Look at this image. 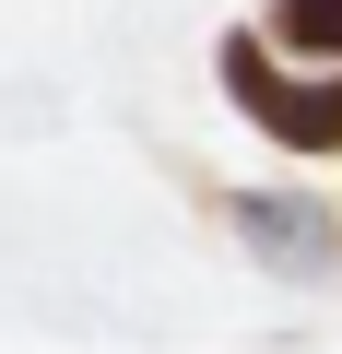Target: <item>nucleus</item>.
<instances>
[{"instance_id":"f257e3e1","label":"nucleus","mask_w":342,"mask_h":354,"mask_svg":"<svg viewBox=\"0 0 342 354\" xmlns=\"http://www.w3.org/2000/svg\"><path fill=\"white\" fill-rule=\"evenodd\" d=\"M225 83H236V106H248L272 142L342 153V71H330V83H283V59H272L260 36H225Z\"/></svg>"},{"instance_id":"f03ea898","label":"nucleus","mask_w":342,"mask_h":354,"mask_svg":"<svg viewBox=\"0 0 342 354\" xmlns=\"http://www.w3.org/2000/svg\"><path fill=\"white\" fill-rule=\"evenodd\" d=\"M225 213H236V236H248V248H260L283 283H330V272H342V225H319L307 201H272V189H248V201H225Z\"/></svg>"},{"instance_id":"7ed1b4c3","label":"nucleus","mask_w":342,"mask_h":354,"mask_svg":"<svg viewBox=\"0 0 342 354\" xmlns=\"http://www.w3.org/2000/svg\"><path fill=\"white\" fill-rule=\"evenodd\" d=\"M272 48H295V59H342V0H283V12H272Z\"/></svg>"}]
</instances>
